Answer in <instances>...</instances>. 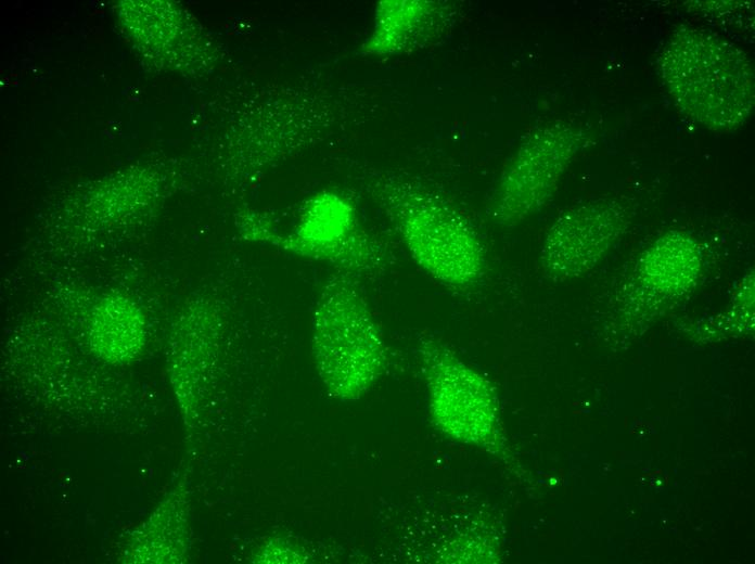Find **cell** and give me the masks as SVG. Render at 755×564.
Returning <instances> with one entry per match:
<instances>
[{"label":"cell","instance_id":"1","mask_svg":"<svg viewBox=\"0 0 755 564\" xmlns=\"http://www.w3.org/2000/svg\"><path fill=\"white\" fill-rule=\"evenodd\" d=\"M366 189L417 266L457 292L476 287L487 273L484 244L471 221L443 194L396 172H375Z\"/></svg>","mask_w":755,"mask_h":564},{"label":"cell","instance_id":"2","mask_svg":"<svg viewBox=\"0 0 755 564\" xmlns=\"http://www.w3.org/2000/svg\"><path fill=\"white\" fill-rule=\"evenodd\" d=\"M661 79L681 112L716 131L744 125L755 103L754 68L747 54L703 27L680 26L657 56Z\"/></svg>","mask_w":755,"mask_h":564},{"label":"cell","instance_id":"3","mask_svg":"<svg viewBox=\"0 0 755 564\" xmlns=\"http://www.w3.org/2000/svg\"><path fill=\"white\" fill-rule=\"evenodd\" d=\"M358 279L335 271L322 285L312 313L313 361L330 396L361 398L383 374L386 346Z\"/></svg>","mask_w":755,"mask_h":564},{"label":"cell","instance_id":"4","mask_svg":"<svg viewBox=\"0 0 755 564\" xmlns=\"http://www.w3.org/2000/svg\"><path fill=\"white\" fill-rule=\"evenodd\" d=\"M245 231L248 240L329 262L358 280L380 273L387 265L385 248L361 228L353 203L334 192L308 200L290 233L280 232L267 216L252 218Z\"/></svg>","mask_w":755,"mask_h":564},{"label":"cell","instance_id":"5","mask_svg":"<svg viewBox=\"0 0 755 564\" xmlns=\"http://www.w3.org/2000/svg\"><path fill=\"white\" fill-rule=\"evenodd\" d=\"M588 139L576 125L555 121L525 137L501 171L487 211L502 227H514L541 210Z\"/></svg>","mask_w":755,"mask_h":564},{"label":"cell","instance_id":"6","mask_svg":"<svg viewBox=\"0 0 755 564\" xmlns=\"http://www.w3.org/2000/svg\"><path fill=\"white\" fill-rule=\"evenodd\" d=\"M418 354L437 427L455 439L490 448L497 413L490 382L434 339L424 338Z\"/></svg>","mask_w":755,"mask_h":564},{"label":"cell","instance_id":"7","mask_svg":"<svg viewBox=\"0 0 755 564\" xmlns=\"http://www.w3.org/2000/svg\"><path fill=\"white\" fill-rule=\"evenodd\" d=\"M619 202L600 198L564 210L548 229L540 251L545 274L571 280L591 270L628 226Z\"/></svg>","mask_w":755,"mask_h":564},{"label":"cell","instance_id":"8","mask_svg":"<svg viewBox=\"0 0 755 564\" xmlns=\"http://www.w3.org/2000/svg\"><path fill=\"white\" fill-rule=\"evenodd\" d=\"M456 14L446 2L381 1L375 9L372 34L361 50L364 54L388 55L419 49L444 34Z\"/></svg>","mask_w":755,"mask_h":564},{"label":"cell","instance_id":"9","mask_svg":"<svg viewBox=\"0 0 755 564\" xmlns=\"http://www.w3.org/2000/svg\"><path fill=\"white\" fill-rule=\"evenodd\" d=\"M702 253L688 233L669 231L660 236L642 255L638 266L641 287L656 298L682 294L694 283Z\"/></svg>","mask_w":755,"mask_h":564}]
</instances>
